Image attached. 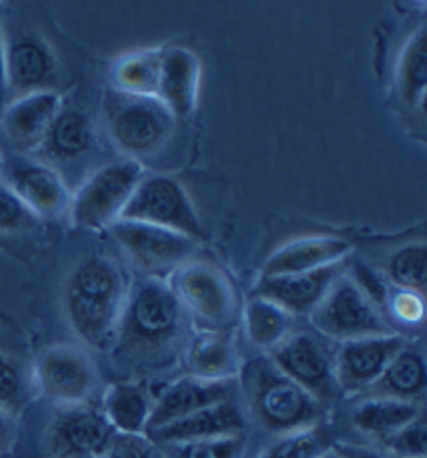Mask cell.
<instances>
[{
	"label": "cell",
	"mask_w": 427,
	"mask_h": 458,
	"mask_svg": "<svg viewBox=\"0 0 427 458\" xmlns=\"http://www.w3.org/2000/svg\"><path fill=\"white\" fill-rule=\"evenodd\" d=\"M397 90L400 100L411 109H422L427 90V53H425V28L413 31L400 50L397 67Z\"/></svg>",
	"instance_id": "obj_29"
},
{
	"label": "cell",
	"mask_w": 427,
	"mask_h": 458,
	"mask_svg": "<svg viewBox=\"0 0 427 458\" xmlns=\"http://www.w3.org/2000/svg\"><path fill=\"white\" fill-rule=\"evenodd\" d=\"M40 219L17 199L15 192L0 182V233L30 232L38 227Z\"/></svg>",
	"instance_id": "obj_35"
},
{
	"label": "cell",
	"mask_w": 427,
	"mask_h": 458,
	"mask_svg": "<svg viewBox=\"0 0 427 458\" xmlns=\"http://www.w3.org/2000/svg\"><path fill=\"white\" fill-rule=\"evenodd\" d=\"M130 285L125 273L105 254H88L63 284V310L78 338L92 348L113 344Z\"/></svg>",
	"instance_id": "obj_2"
},
{
	"label": "cell",
	"mask_w": 427,
	"mask_h": 458,
	"mask_svg": "<svg viewBox=\"0 0 427 458\" xmlns=\"http://www.w3.org/2000/svg\"><path fill=\"white\" fill-rule=\"evenodd\" d=\"M269 359L286 377L311 394L323 409L337 390L334 377V354L321 338L307 332H292L271 350Z\"/></svg>",
	"instance_id": "obj_11"
},
{
	"label": "cell",
	"mask_w": 427,
	"mask_h": 458,
	"mask_svg": "<svg viewBox=\"0 0 427 458\" xmlns=\"http://www.w3.org/2000/svg\"><path fill=\"white\" fill-rule=\"evenodd\" d=\"M30 400V381L25 369L11 356L0 354V409L17 415Z\"/></svg>",
	"instance_id": "obj_33"
},
{
	"label": "cell",
	"mask_w": 427,
	"mask_h": 458,
	"mask_svg": "<svg viewBox=\"0 0 427 458\" xmlns=\"http://www.w3.org/2000/svg\"><path fill=\"white\" fill-rule=\"evenodd\" d=\"M144 175L142 165L132 158L107 163L94 171L78 188V192L72 194L69 213L73 225L90 232L111 227L121 219L133 190Z\"/></svg>",
	"instance_id": "obj_7"
},
{
	"label": "cell",
	"mask_w": 427,
	"mask_h": 458,
	"mask_svg": "<svg viewBox=\"0 0 427 458\" xmlns=\"http://www.w3.org/2000/svg\"><path fill=\"white\" fill-rule=\"evenodd\" d=\"M61 109L63 98L56 90L23 94L6 103L0 113V130L17 150H38Z\"/></svg>",
	"instance_id": "obj_16"
},
{
	"label": "cell",
	"mask_w": 427,
	"mask_h": 458,
	"mask_svg": "<svg viewBox=\"0 0 427 458\" xmlns=\"http://www.w3.org/2000/svg\"><path fill=\"white\" fill-rule=\"evenodd\" d=\"M309 321L321 338L337 344L398 334L361 285L344 273L334 279Z\"/></svg>",
	"instance_id": "obj_5"
},
{
	"label": "cell",
	"mask_w": 427,
	"mask_h": 458,
	"mask_svg": "<svg viewBox=\"0 0 427 458\" xmlns=\"http://www.w3.org/2000/svg\"><path fill=\"white\" fill-rule=\"evenodd\" d=\"M108 232L133 265L150 273L174 271L175 267L194 259L196 252V242L157 225L119 219L108 227Z\"/></svg>",
	"instance_id": "obj_12"
},
{
	"label": "cell",
	"mask_w": 427,
	"mask_h": 458,
	"mask_svg": "<svg viewBox=\"0 0 427 458\" xmlns=\"http://www.w3.org/2000/svg\"><path fill=\"white\" fill-rule=\"evenodd\" d=\"M331 450L340 458H394L390 454L381 453V450L359 446V444H348V442H336Z\"/></svg>",
	"instance_id": "obj_38"
},
{
	"label": "cell",
	"mask_w": 427,
	"mask_h": 458,
	"mask_svg": "<svg viewBox=\"0 0 427 458\" xmlns=\"http://www.w3.org/2000/svg\"><path fill=\"white\" fill-rule=\"evenodd\" d=\"M409 342L403 334L378 335L344 342L334 354V377L337 390L344 394H361L378 384L388 362Z\"/></svg>",
	"instance_id": "obj_14"
},
{
	"label": "cell",
	"mask_w": 427,
	"mask_h": 458,
	"mask_svg": "<svg viewBox=\"0 0 427 458\" xmlns=\"http://www.w3.org/2000/svg\"><path fill=\"white\" fill-rule=\"evenodd\" d=\"M34 384L44 398L59 409H67L90 403L98 375L84 350L69 344H56L38 354Z\"/></svg>",
	"instance_id": "obj_9"
},
{
	"label": "cell",
	"mask_w": 427,
	"mask_h": 458,
	"mask_svg": "<svg viewBox=\"0 0 427 458\" xmlns=\"http://www.w3.org/2000/svg\"><path fill=\"white\" fill-rule=\"evenodd\" d=\"M113 437L103 411L90 404L67 406L50 423L48 450L53 458H103Z\"/></svg>",
	"instance_id": "obj_13"
},
{
	"label": "cell",
	"mask_w": 427,
	"mask_h": 458,
	"mask_svg": "<svg viewBox=\"0 0 427 458\" xmlns=\"http://www.w3.org/2000/svg\"><path fill=\"white\" fill-rule=\"evenodd\" d=\"M161 59L163 48L138 50V53L121 56L111 69L113 92L127 94V97L157 98Z\"/></svg>",
	"instance_id": "obj_27"
},
{
	"label": "cell",
	"mask_w": 427,
	"mask_h": 458,
	"mask_svg": "<svg viewBox=\"0 0 427 458\" xmlns=\"http://www.w3.org/2000/svg\"><path fill=\"white\" fill-rule=\"evenodd\" d=\"M328 450V437L321 425L279 436L259 458H320Z\"/></svg>",
	"instance_id": "obj_31"
},
{
	"label": "cell",
	"mask_w": 427,
	"mask_h": 458,
	"mask_svg": "<svg viewBox=\"0 0 427 458\" xmlns=\"http://www.w3.org/2000/svg\"><path fill=\"white\" fill-rule=\"evenodd\" d=\"M342 273V263L325 267V269L307 273H288V276L260 277L254 296L276 302L292 317L311 315L317 304L328 294L329 285Z\"/></svg>",
	"instance_id": "obj_18"
},
{
	"label": "cell",
	"mask_w": 427,
	"mask_h": 458,
	"mask_svg": "<svg viewBox=\"0 0 427 458\" xmlns=\"http://www.w3.org/2000/svg\"><path fill=\"white\" fill-rule=\"evenodd\" d=\"M174 290L184 313L199 323L202 332L227 334L238 319V298L226 273L207 260L190 259L171 271Z\"/></svg>",
	"instance_id": "obj_4"
},
{
	"label": "cell",
	"mask_w": 427,
	"mask_h": 458,
	"mask_svg": "<svg viewBox=\"0 0 427 458\" xmlns=\"http://www.w3.org/2000/svg\"><path fill=\"white\" fill-rule=\"evenodd\" d=\"M238 387L248 417L271 434L286 436L320 425L323 406L273 365L269 356H257L240 367Z\"/></svg>",
	"instance_id": "obj_3"
},
{
	"label": "cell",
	"mask_w": 427,
	"mask_h": 458,
	"mask_svg": "<svg viewBox=\"0 0 427 458\" xmlns=\"http://www.w3.org/2000/svg\"><path fill=\"white\" fill-rule=\"evenodd\" d=\"M320 458H340V456H337L331 448H328V450H325V453H323Z\"/></svg>",
	"instance_id": "obj_41"
},
{
	"label": "cell",
	"mask_w": 427,
	"mask_h": 458,
	"mask_svg": "<svg viewBox=\"0 0 427 458\" xmlns=\"http://www.w3.org/2000/svg\"><path fill=\"white\" fill-rule=\"evenodd\" d=\"M427 387V367L425 354L419 344L411 340L392 356L381 377L375 384L373 396H388L406 400V403H417L423 398Z\"/></svg>",
	"instance_id": "obj_22"
},
{
	"label": "cell",
	"mask_w": 427,
	"mask_h": 458,
	"mask_svg": "<svg viewBox=\"0 0 427 458\" xmlns=\"http://www.w3.org/2000/svg\"><path fill=\"white\" fill-rule=\"evenodd\" d=\"M386 277L397 290H413L423 294L427 282V248L423 242L398 248L388 259Z\"/></svg>",
	"instance_id": "obj_30"
},
{
	"label": "cell",
	"mask_w": 427,
	"mask_h": 458,
	"mask_svg": "<svg viewBox=\"0 0 427 458\" xmlns=\"http://www.w3.org/2000/svg\"><path fill=\"white\" fill-rule=\"evenodd\" d=\"M103 458H165L155 442L146 436L115 434Z\"/></svg>",
	"instance_id": "obj_37"
},
{
	"label": "cell",
	"mask_w": 427,
	"mask_h": 458,
	"mask_svg": "<svg viewBox=\"0 0 427 458\" xmlns=\"http://www.w3.org/2000/svg\"><path fill=\"white\" fill-rule=\"evenodd\" d=\"M244 429L246 421L242 406L235 400H226V403L196 411L180 421L165 425V428L146 431L144 436L157 446H171V444L244 434Z\"/></svg>",
	"instance_id": "obj_19"
},
{
	"label": "cell",
	"mask_w": 427,
	"mask_h": 458,
	"mask_svg": "<svg viewBox=\"0 0 427 458\" xmlns=\"http://www.w3.org/2000/svg\"><path fill=\"white\" fill-rule=\"evenodd\" d=\"M386 309L388 313H390V319L397 321L398 326L419 327L423 323L425 302L423 294H419V292L390 288Z\"/></svg>",
	"instance_id": "obj_36"
},
{
	"label": "cell",
	"mask_w": 427,
	"mask_h": 458,
	"mask_svg": "<svg viewBox=\"0 0 427 458\" xmlns=\"http://www.w3.org/2000/svg\"><path fill=\"white\" fill-rule=\"evenodd\" d=\"M419 415H422V406L417 403H406V400L388 396H371L354 406L350 419H353V425L361 434L388 440Z\"/></svg>",
	"instance_id": "obj_26"
},
{
	"label": "cell",
	"mask_w": 427,
	"mask_h": 458,
	"mask_svg": "<svg viewBox=\"0 0 427 458\" xmlns=\"http://www.w3.org/2000/svg\"><path fill=\"white\" fill-rule=\"evenodd\" d=\"M188 375L207 381L238 379L240 360L234 342L223 332H202L190 342Z\"/></svg>",
	"instance_id": "obj_25"
},
{
	"label": "cell",
	"mask_w": 427,
	"mask_h": 458,
	"mask_svg": "<svg viewBox=\"0 0 427 458\" xmlns=\"http://www.w3.org/2000/svg\"><path fill=\"white\" fill-rule=\"evenodd\" d=\"M386 448L394 458H425L427 454V428L423 412L405 428H400L397 434L388 437Z\"/></svg>",
	"instance_id": "obj_34"
},
{
	"label": "cell",
	"mask_w": 427,
	"mask_h": 458,
	"mask_svg": "<svg viewBox=\"0 0 427 458\" xmlns=\"http://www.w3.org/2000/svg\"><path fill=\"white\" fill-rule=\"evenodd\" d=\"M201 61L190 48H163L161 75H158L157 98L161 100L174 119L192 114L199 103Z\"/></svg>",
	"instance_id": "obj_20"
},
{
	"label": "cell",
	"mask_w": 427,
	"mask_h": 458,
	"mask_svg": "<svg viewBox=\"0 0 427 458\" xmlns=\"http://www.w3.org/2000/svg\"><path fill=\"white\" fill-rule=\"evenodd\" d=\"M0 175L38 219H56L69 211V192L61 171L40 158L15 155L0 161Z\"/></svg>",
	"instance_id": "obj_10"
},
{
	"label": "cell",
	"mask_w": 427,
	"mask_h": 458,
	"mask_svg": "<svg viewBox=\"0 0 427 458\" xmlns=\"http://www.w3.org/2000/svg\"><path fill=\"white\" fill-rule=\"evenodd\" d=\"M13 434H15V428H13V417L9 412L0 409V450H4L13 442Z\"/></svg>",
	"instance_id": "obj_40"
},
{
	"label": "cell",
	"mask_w": 427,
	"mask_h": 458,
	"mask_svg": "<svg viewBox=\"0 0 427 458\" xmlns=\"http://www.w3.org/2000/svg\"><path fill=\"white\" fill-rule=\"evenodd\" d=\"M152 404L155 398L150 396L149 387L133 381H121L107 387L100 411L115 434L144 436L152 415Z\"/></svg>",
	"instance_id": "obj_23"
},
{
	"label": "cell",
	"mask_w": 427,
	"mask_h": 458,
	"mask_svg": "<svg viewBox=\"0 0 427 458\" xmlns=\"http://www.w3.org/2000/svg\"><path fill=\"white\" fill-rule=\"evenodd\" d=\"M353 250V244L336 235H315L288 242L267 259L260 277L288 276V273H307L340 265Z\"/></svg>",
	"instance_id": "obj_21"
},
{
	"label": "cell",
	"mask_w": 427,
	"mask_h": 458,
	"mask_svg": "<svg viewBox=\"0 0 427 458\" xmlns=\"http://www.w3.org/2000/svg\"><path fill=\"white\" fill-rule=\"evenodd\" d=\"M9 103V84H6V31L0 17V113Z\"/></svg>",
	"instance_id": "obj_39"
},
{
	"label": "cell",
	"mask_w": 427,
	"mask_h": 458,
	"mask_svg": "<svg viewBox=\"0 0 427 458\" xmlns=\"http://www.w3.org/2000/svg\"><path fill=\"white\" fill-rule=\"evenodd\" d=\"M105 111L111 140L132 161L157 155L174 131V114L158 98L127 97L111 90Z\"/></svg>",
	"instance_id": "obj_6"
},
{
	"label": "cell",
	"mask_w": 427,
	"mask_h": 458,
	"mask_svg": "<svg viewBox=\"0 0 427 458\" xmlns=\"http://www.w3.org/2000/svg\"><path fill=\"white\" fill-rule=\"evenodd\" d=\"M94 144L92 121L81 109L63 106L44 138L40 150L55 163H73L86 157Z\"/></svg>",
	"instance_id": "obj_24"
},
{
	"label": "cell",
	"mask_w": 427,
	"mask_h": 458,
	"mask_svg": "<svg viewBox=\"0 0 427 458\" xmlns=\"http://www.w3.org/2000/svg\"><path fill=\"white\" fill-rule=\"evenodd\" d=\"M244 450L246 434H235L226 437H211V440L171 444V454L165 458H242Z\"/></svg>",
	"instance_id": "obj_32"
},
{
	"label": "cell",
	"mask_w": 427,
	"mask_h": 458,
	"mask_svg": "<svg viewBox=\"0 0 427 458\" xmlns=\"http://www.w3.org/2000/svg\"><path fill=\"white\" fill-rule=\"evenodd\" d=\"M121 219L169 229L192 242L205 240V227L192 199L182 183L169 175H144L133 190Z\"/></svg>",
	"instance_id": "obj_8"
},
{
	"label": "cell",
	"mask_w": 427,
	"mask_h": 458,
	"mask_svg": "<svg viewBox=\"0 0 427 458\" xmlns=\"http://www.w3.org/2000/svg\"><path fill=\"white\" fill-rule=\"evenodd\" d=\"M235 392H238V379L207 381L192 377V375L180 377L155 398L146 431L165 428V425L180 421V419L207 409V406L235 400Z\"/></svg>",
	"instance_id": "obj_17"
},
{
	"label": "cell",
	"mask_w": 427,
	"mask_h": 458,
	"mask_svg": "<svg viewBox=\"0 0 427 458\" xmlns=\"http://www.w3.org/2000/svg\"><path fill=\"white\" fill-rule=\"evenodd\" d=\"M292 319L295 317L286 313L282 307L260 296H252L242 310L248 342L259 350H267V352H271L278 344H282L295 332Z\"/></svg>",
	"instance_id": "obj_28"
},
{
	"label": "cell",
	"mask_w": 427,
	"mask_h": 458,
	"mask_svg": "<svg viewBox=\"0 0 427 458\" xmlns=\"http://www.w3.org/2000/svg\"><path fill=\"white\" fill-rule=\"evenodd\" d=\"M59 61L48 42L34 31L6 38V84L9 100L30 92L55 90Z\"/></svg>",
	"instance_id": "obj_15"
},
{
	"label": "cell",
	"mask_w": 427,
	"mask_h": 458,
	"mask_svg": "<svg viewBox=\"0 0 427 458\" xmlns=\"http://www.w3.org/2000/svg\"><path fill=\"white\" fill-rule=\"evenodd\" d=\"M186 317L165 279L155 276L140 279L130 288L115 332L117 356L136 367L165 365L180 348Z\"/></svg>",
	"instance_id": "obj_1"
}]
</instances>
